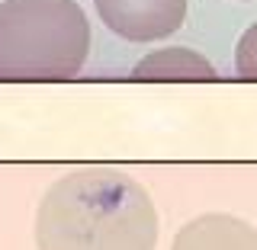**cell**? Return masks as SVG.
Instances as JSON below:
<instances>
[{
    "mask_svg": "<svg viewBox=\"0 0 257 250\" xmlns=\"http://www.w3.org/2000/svg\"><path fill=\"white\" fill-rule=\"evenodd\" d=\"M90 52V23L74 0L0 4V80L74 77Z\"/></svg>",
    "mask_w": 257,
    "mask_h": 250,
    "instance_id": "cell-2",
    "label": "cell"
},
{
    "mask_svg": "<svg viewBox=\"0 0 257 250\" xmlns=\"http://www.w3.org/2000/svg\"><path fill=\"white\" fill-rule=\"evenodd\" d=\"M171 250H257V228L238 215L209 212L183 224Z\"/></svg>",
    "mask_w": 257,
    "mask_h": 250,
    "instance_id": "cell-4",
    "label": "cell"
},
{
    "mask_svg": "<svg viewBox=\"0 0 257 250\" xmlns=\"http://www.w3.org/2000/svg\"><path fill=\"white\" fill-rule=\"evenodd\" d=\"M103 26L128 42L167 39L187 20V0H93Z\"/></svg>",
    "mask_w": 257,
    "mask_h": 250,
    "instance_id": "cell-3",
    "label": "cell"
},
{
    "mask_svg": "<svg viewBox=\"0 0 257 250\" xmlns=\"http://www.w3.org/2000/svg\"><path fill=\"white\" fill-rule=\"evenodd\" d=\"M235 74L244 80H257V23L241 32L235 45Z\"/></svg>",
    "mask_w": 257,
    "mask_h": 250,
    "instance_id": "cell-6",
    "label": "cell"
},
{
    "mask_svg": "<svg viewBox=\"0 0 257 250\" xmlns=\"http://www.w3.org/2000/svg\"><path fill=\"white\" fill-rule=\"evenodd\" d=\"M148 189L119 170H77L52 183L36 212L39 250H155Z\"/></svg>",
    "mask_w": 257,
    "mask_h": 250,
    "instance_id": "cell-1",
    "label": "cell"
},
{
    "mask_svg": "<svg viewBox=\"0 0 257 250\" xmlns=\"http://www.w3.org/2000/svg\"><path fill=\"white\" fill-rule=\"evenodd\" d=\"M135 80H215L212 61L196 55L193 48H161L151 52L132 68Z\"/></svg>",
    "mask_w": 257,
    "mask_h": 250,
    "instance_id": "cell-5",
    "label": "cell"
}]
</instances>
